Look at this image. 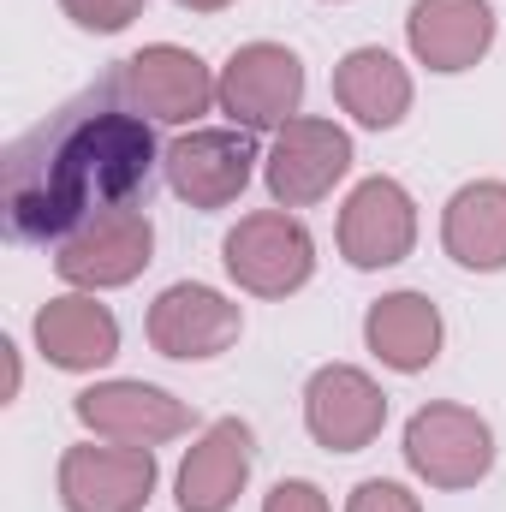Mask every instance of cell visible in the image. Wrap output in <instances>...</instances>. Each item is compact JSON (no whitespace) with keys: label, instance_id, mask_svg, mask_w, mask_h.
Instances as JSON below:
<instances>
[{"label":"cell","instance_id":"cell-1","mask_svg":"<svg viewBox=\"0 0 506 512\" xmlns=\"http://www.w3.org/2000/svg\"><path fill=\"white\" fill-rule=\"evenodd\" d=\"M161 155L167 149H155L149 114L126 102L120 72H102L6 149V233L60 251L96 215L149 203Z\"/></svg>","mask_w":506,"mask_h":512},{"label":"cell","instance_id":"cell-2","mask_svg":"<svg viewBox=\"0 0 506 512\" xmlns=\"http://www.w3.org/2000/svg\"><path fill=\"white\" fill-rule=\"evenodd\" d=\"M227 274L256 292V298H292L310 274H316V239L298 215L286 209H256L245 215L227 239H221Z\"/></svg>","mask_w":506,"mask_h":512},{"label":"cell","instance_id":"cell-3","mask_svg":"<svg viewBox=\"0 0 506 512\" xmlns=\"http://www.w3.org/2000/svg\"><path fill=\"white\" fill-rule=\"evenodd\" d=\"M405 465L429 489H477L495 471V429L471 405H423L405 423Z\"/></svg>","mask_w":506,"mask_h":512},{"label":"cell","instance_id":"cell-4","mask_svg":"<svg viewBox=\"0 0 506 512\" xmlns=\"http://www.w3.org/2000/svg\"><path fill=\"white\" fill-rule=\"evenodd\" d=\"M114 72H120V90L131 108L161 126H191L197 114H209L221 102V78L179 42H149V48L126 54Z\"/></svg>","mask_w":506,"mask_h":512},{"label":"cell","instance_id":"cell-5","mask_svg":"<svg viewBox=\"0 0 506 512\" xmlns=\"http://www.w3.org/2000/svg\"><path fill=\"white\" fill-rule=\"evenodd\" d=\"M304 60L280 42H245L221 66V114L239 131H280L298 120Z\"/></svg>","mask_w":506,"mask_h":512},{"label":"cell","instance_id":"cell-6","mask_svg":"<svg viewBox=\"0 0 506 512\" xmlns=\"http://www.w3.org/2000/svg\"><path fill=\"white\" fill-rule=\"evenodd\" d=\"M54 483L66 512H143L155 495V447H126V441L66 447Z\"/></svg>","mask_w":506,"mask_h":512},{"label":"cell","instance_id":"cell-7","mask_svg":"<svg viewBox=\"0 0 506 512\" xmlns=\"http://www.w3.org/2000/svg\"><path fill=\"white\" fill-rule=\"evenodd\" d=\"M143 334H149V346H155L161 358L203 364V358H221L227 346H239L245 310H239L227 292L203 286V280H179V286H167V292L149 304Z\"/></svg>","mask_w":506,"mask_h":512},{"label":"cell","instance_id":"cell-8","mask_svg":"<svg viewBox=\"0 0 506 512\" xmlns=\"http://www.w3.org/2000/svg\"><path fill=\"white\" fill-rule=\"evenodd\" d=\"M352 173V137L334 120H292V126L274 131V149L262 161V179H268V197L280 209H310L322 203L340 179Z\"/></svg>","mask_w":506,"mask_h":512},{"label":"cell","instance_id":"cell-9","mask_svg":"<svg viewBox=\"0 0 506 512\" xmlns=\"http://www.w3.org/2000/svg\"><path fill=\"white\" fill-rule=\"evenodd\" d=\"M161 173L173 185L179 203L191 209H227L245 197L256 173V143L251 131L227 126V131H179L161 155Z\"/></svg>","mask_w":506,"mask_h":512},{"label":"cell","instance_id":"cell-10","mask_svg":"<svg viewBox=\"0 0 506 512\" xmlns=\"http://www.w3.org/2000/svg\"><path fill=\"white\" fill-rule=\"evenodd\" d=\"M149 256H155L149 215L143 209H108L54 251V268L78 292H108V286H131L149 268Z\"/></svg>","mask_w":506,"mask_h":512},{"label":"cell","instance_id":"cell-11","mask_svg":"<svg viewBox=\"0 0 506 512\" xmlns=\"http://www.w3.org/2000/svg\"><path fill=\"white\" fill-rule=\"evenodd\" d=\"M72 417L96 441H126V447H161L191 429V405L173 399L167 387L149 382H96L72 399Z\"/></svg>","mask_w":506,"mask_h":512},{"label":"cell","instance_id":"cell-12","mask_svg":"<svg viewBox=\"0 0 506 512\" xmlns=\"http://www.w3.org/2000/svg\"><path fill=\"white\" fill-rule=\"evenodd\" d=\"M387 423V393L358 364H322L304 382V429L328 453H364Z\"/></svg>","mask_w":506,"mask_h":512},{"label":"cell","instance_id":"cell-13","mask_svg":"<svg viewBox=\"0 0 506 512\" xmlns=\"http://www.w3.org/2000/svg\"><path fill=\"white\" fill-rule=\"evenodd\" d=\"M417 245V203L399 179H364L340 209V256L352 268H393Z\"/></svg>","mask_w":506,"mask_h":512},{"label":"cell","instance_id":"cell-14","mask_svg":"<svg viewBox=\"0 0 506 512\" xmlns=\"http://www.w3.org/2000/svg\"><path fill=\"white\" fill-rule=\"evenodd\" d=\"M251 465H256L251 423H239V417L209 423V429L191 441V453H185V465H179V477H173L179 512H227L245 495Z\"/></svg>","mask_w":506,"mask_h":512},{"label":"cell","instance_id":"cell-15","mask_svg":"<svg viewBox=\"0 0 506 512\" xmlns=\"http://www.w3.org/2000/svg\"><path fill=\"white\" fill-rule=\"evenodd\" d=\"M405 42L429 72H471L495 48V6L489 0H411Z\"/></svg>","mask_w":506,"mask_h":512},{"label":"cell","instance_id":"cell-16","mask_svg":"<svg viewBox=\"0 0 506 512\" xmlns=\"http://www.w3.org/2000/svg\"><path fill=\"white\" fill-rule=\"evenodd\" d=\"M36 352L54 364V370H102L120 358V322L108 304H96V292H66V298H48L36 310Z\"/></svg>","mask_w":506,"mask_h":512},{"label":"cell","instance_id":"cell-17","mask_svg":"<svg viewBox=\"0 0 506 512\" xmlns=\"http://www.w3.org/2000/svg\"><path fill=\"white\" fill-rule=\"evenodd\" d=\"M441 245L459 268L501 274L506 268V179H471L441 209Z\"/></svg>","mask_w":506,"mask_h":512},{"label":"cell","instance_id":"cell-18","mask_svg":"<svg viewBox=\"0 0 506 512\" xmlns=\"http://www.w3.org/2000/svg\"><path fill=\"white\" fill-rule=\"evenodd\" d=\"M364 346L387 370L417 376V370H429L441 358V310L423 292H387L364 316Z\"/></svg>","mask_w":506,"mask_h":512},{"label":"cell","instance_id":"cell-19","mask_svg":"<svg viewBox=\"0 0 506 512\" xmlns=\"http://www.w3.org/2000/svg\"><path fill=\"white\" fill-rule=\"evenodd\" d=\"M334 102L370 131H393L411 114V72L387 48H352L334 66Z\"/></svg>","mask_w":506,"mask_h":512},{"label":"cell","instance_id":"cell-20","mask_svg":"<svg viewBox=\"0 0 506 512\" xmlns=\"http://www.w3.org/2000/svg\"><path fill=\"white\" fill-rule=\"evenodd\" d=\"M143 6H149V0H60V12H66L78 30H90V36L126 30L131 18H143Z\"/></svg>","mask_w":506,"mask_h":512},{"label":"cell","instance_id":"cell-21","mask_svg":"<svg viewBox=\"0 0 506 512\" xmlns=\"http://www.w3.org/2000/svg\"><path fill=\"white\" fill-rule=\"evenodd\" d=\"M346 512H423V501L405 489V483H387V477H370V483H358L352 489V501Z\"/></svg>","mask_w":506,"mask_h":512},{"label":"cell","instance_id":"cell-22","mask_svg":"<svg viewBox=\"0 0 506 512\" xmlns=\"http://www.w3.org/2000/svg\"><path fill=\"white\" fill-rule=\"evenodd\" d=\"M262 512H334V507H328V495H322L316 483L286 477V483H274V489L262 495Z\"/></svg>","mask_w":506,"mask_h":512},{"label":"cell","instance_id":"cell-23","mask_svg":"<svg viewBox=\"0 0 506 512\" xmlns=\"http://www.w3.org/2000/svg\"><path fill=\"white\" fill-rule=\"evenodd\" d=\"M179 6H191V12H221V6H233V0H179Z\"/></svg>","mask_w":506,"mask_h":512}]
</instances>
